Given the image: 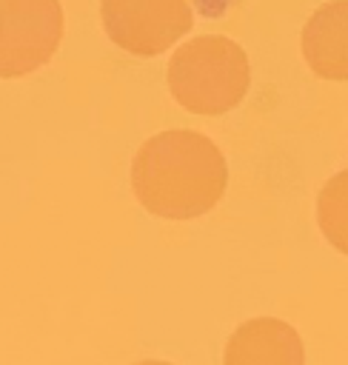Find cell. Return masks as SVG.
I'll return each mask as SVG.
<instances>
[{"label":"cell","mask_w":348,"mask_h":365,"mask_svg":"<svg viewBox=\"0 0 348 365\" xmlns=\"http://www.w3.org/2000/svg\"><path fill=\"white\" fill-rule=\"evenodd\" d=\"M134 365H171V362H163V359H143V362H134Z\"/></svg>","instance_id":"ba28073f"},{"label":"cell","mask_w":348,"mask_h":365,"mask_svg":"<svg viewBox=\"0 0 348 365\" xmlns=\"http://www.w3.org/2000/svg\"><path fill=\"white\" fill-rule=\"evenodd\" d=\"M60 0H0V80L43 68L63 40Z\"/></svg>","instance_id":"3957f363"},{"label":"cell","mask_w":348,"mask_h":365,"mask_svg":"<svg viewBox=\"0 0 348 365\" xmlns=\"http://www.w3.org/2000/svg\"><path fill=\"white\" fill-rule=\"evenodd\" d=\"M100 20L114 46L134 57H157L191 31L188 0H100Z\"/></svg>","instance_id":"277c9868"},{"label":"cell","mask_w":348,"mask_h":365,"mask_svg":"<svg viewBox=\"0 0 348 365\" xmlns=\"http://www.w3.org/2000/svg\"><path fill=\"white\" fill-rule=\"evenodd\" d=\"M302 57L322 80H348V0L322 3L302 26Z\"/></svg>","instance_id":"8992f818"},{"label":"cell","mask_w":348,"mask_h":365,"mask_svg":"<svg viewBox=\"0 0 348 365\" xmlns=\"http://www.w3.org/2000/svg\"><path fill=\"white\" fill-rule=\"evenodd\" d=\"M228 165L214 140L191 128L148 137L131 163L140 205L163 220H197L225 194Z\"/></svg>","instance_id":"6da1fadb"},{"label":"cell","mask_w":348,"mask_h":365,"mask_svg":"<svg viewBox=\"0 0 348 365\" xmlns=\"http://www.w3.org/2000/svg\"><path fill=\"white\" fill-rule=\"evenodd\" d=\"M222 365H305V345L294 325L257 317L228 336Z\"/></svg>","instance_id":"5b68a950"},{"label":"cell","mask_w":348,"mask_h":365,"mask_svg":"<svg viewBox=\"0 0 348 365\" xmlns=\"http://www.w3.org/2000/svg\"><path fill=\"white\" fill-rule=\"evenodd\" d=\"M317 222L328 245L348 257V168L322 185L317 197Z\"/></svg>","instance_id":"52a82bcc"},{"label":"cell","mask_w":348,"mask_h":365,"mask_svg":"<svg viewBox=\"0 0 348 365\" xmlns=\"http://www.w3.org/2000/svg\"><path fill=\"white\" fill-rule=\"evenodd\" d=\"M171 97L191 114L220 117L242 103L251 86L248 54L222 34H197L183 43L165 68Z\"/></svg>","instance_id":"7a4b0ae2"}]
</instances>
